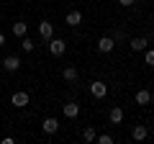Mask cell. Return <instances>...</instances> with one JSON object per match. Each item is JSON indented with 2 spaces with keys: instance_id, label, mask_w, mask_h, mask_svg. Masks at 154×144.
Instances as JSON below:
<instances>
[{
  "instance_id": "obj_1",
  "label": "cell",
  "mask_w": 154,
  "mask_h": 144,
  "mask_svg": "<svg viewBox=\"0 0 154 144\" xmlns=\"http://www.w3.org/2000/svg\"><path fill=\"white\" fill-rule=\"evenodd\" d=\"M46 44H49V52H51L54 57H62V54L67 52V41H64V39H54V36H51Z\"/></svg>"
},
{
  "instance_id": "obj_2",
  "label": "cell",
  "mask_w": 154,
  "mask_h": 144,
  "mask_svg": "<svg viewBox=\"0 0 154 144\" xmlns=\"http://www.w3.org/2000/svg\"><path fill=\"white\" fill-rule=\"evenodd\" d=\"M90 93H93V98H105L108 95V85L103 80H95V83H90Z\"/></svg>"
},
{
  "instance_id": "obj_3",
  "label": "cell",
  "mask_w": 154,
  "mask_h": 144,
  "mask_svg": "<svg viewBox=\"0 0 154 144\" xmlns=\"http://www.w3.org/2000/svg\"><path fill=\"white\" fill-rule=\"evenodd\" d=\"M0 64H3V70H5V72H18V70H21V59H18L16 54L5 57V59L0 62Z\"/></svg>"
},
{
  "instance_id": "obj_4",
  "label": "cell",
  "mask_w": 154,
  "mask_h": 144,
  "mask_svg": "<svg viewBox=\"0 0 154 144\" xmlns=\"http://www.w3.org/2000/svg\"><path fill=\"white\" fill-rule=\"evenodd\" d=\"M28 100H31V98H28L26 90H18V93H13V95H11V103L16 105V108H26Z\"/></svg>"
},
{
  "instance_id": "obj_5",
  "label": "cell",
  "mask_w": 154,
  "mask_h": 144,
  "mask_svg": "<svg viewBox=\"0 0 154 144\" xmlns=\"http://www.w3.org/2000/svg\"><path fill=\"white\" fill-rule=\"evenodd\" d=\"M113 46H116V41L110 39V36L98 39V52H100V54H110V52H113Z\"/></svg>"
},
{
  "instance_id": "obj_6",
  "label": "cell",
  "mask_w": 154,
  "mask_h": 144,
  "mask_svg": "<svg viewBox=\"0 0 154 144\" xmlns=\"http://www.w3.org/2000/svg\"><path fill=\"white\" fill-rule=\"evenodd\" d=\"M41 129H44V134H49V136H51V134H57V131H59V121H57L54 116H49V118H44Z\"/></svg>"
},
{
  "instance_id": "obj_7",
  "label": "cell",
  "mask_w": 154,
  "mask_h": 144,
  "mask_svg": "<svg viewBox=\"0 0 154 144\" xmlns=\"http://www.w3.org/2000/svg\"><path fill=\"white\" fill-rule=\"evenodd\" d=\"M38 36H41L44 41H49L51 36H54V26H51L49 21H41L38 23Z\"/></svg>"
},
{
  "instance_id": "obj_8",
  "label": "cell",
  "mask_w": 154,
  "mask_h": 144,
  "mask_svg": "<svg viewBox=\"0 0 154 144\" xmlns=\"http://www.w3.org/2000/svg\"><path fill=\"white\" fill-rule=\"evenodd\" d=\"M128 44H131V49H134V52H144V49L149 46V39H146V36H134Z\"/></svg>"
},
{
  "instance_id": "obj_9",
  "label": "cell",
  "mask_w": 154,
  "mask_h": 144,
  "mask_svg": "<svg viewBox=\"0 0 154 144\" xmlns=\"http://www.w3.org/2000/svg\"><path fill=\"white\" fill-rule=\"evenodd\" d=\"M108 121L110 124H121L123 121V108L121 105H113V108L108 111Z\"/></svg>"
},
{
  "instance_id": "obj_10",
  "label": "cell",
  "mask_w": 154,
  "mask_h": 144,
  "mask_svg": "<svg viewBox=\"0 0 154 144\" xmlns=\"http://www.w3.org/2000/svg\"><path fill=\"white\" fill-rule=\"evenodd\" d=\"M131 136H134V142H144V139L149 136V129L139 124V126H134V129H131Z\"/></svg>"
},
{
  "instance_id": "obj_11",
  "label": "cell",
  "mask_w": 154,
  "mask_h": 144,
  "mask_svg": "<svg viewBox=\"0 0 154 144\" xmlns=\"http://www.w3.org/2000/svg\"><path fill=\"white\" fill-rule=\"evenodd\" d=\"M62 77H64V83H77V77H80V72L75 70V67L67 64L64 70H62Z\"/></svg>"
},
{
  "instance_id": "obj_12",
  "label": "cell",
  "mask_w": 154,
  "mask_h": 144,
  "mask_svg": "<svg viewBox=\"0 0 154 144\" xmlns=\"http://www.w3.org/2000/svg\"><path fill=\"white\" fill-rule=\"evenodd\" d=\"M64 21H67V26H80V23H82V13L80 11H69Z\"/></svg>"
},
{
  "instance_id": "obj_13",
  "label": "cell",
  "mask_w": 154,
  "mask_h": 144,
  "mask_svg": "<svg viewBox=\"0 0 154 144\" xmlns=\"http://www.w3.org/2000/svg\"><path fill=\"white\" fill-rule=\"evenodd\" d=\"M13 33H16L18 39H23V36L28 33V23L26 21H16V23H13Z\"/></svg>"
},
{
  "instance_id": "obj_14",
  "label": "cell",
  "mask_w": 154,
  "mask_h": 144,
  "mask_svg": "<svg viewBox=\"0 0 154 144\" xmlns=\"http://www.w3.org/2000/svg\"><path fill=\"white\" fill-rule=\"evenodd\" d=\"M62 111H64L67 118H77V116H80V105H77V103H67Z\"/></svg>"
},
{
  "instance_id": "obj_15",
  "label": "cell",
  "mask_w": 154,
  "mask_h": 144,
  "mask_svg": "<svg viewBox=\"0 0 154 144\" xmlns=\"http://www.w3.org/2000/svg\"><path fill=\"white\" fill-rule=\"evenodd\" d=\"M152 103V93L149 90H139L136 93V105H149Z\"/></svg>"
},
{
  "instance_id": "obj_16",
  "label": "cell",
  "mask_w": 154,
  "mask_h": 144,
  "mask_svg": "<svg viewBox=\"0 0 154 144\" xmlns=\"http://www.w3.org/2000/svg\"><path fill=\"white\" fill-rule=\"evenodd\" d=\"M95 136H98V134H95L93 126H85L82 129V139H85V142H95Z\"/></svg>"
},
{
  "instance_id": "obj_17",
  "label": "cell",
  "mask_w": 154,
  "mask_h": 144,
  "mask_svg": "<svg viewBox=\"0 0 154 144\" xmlns=\"http://www.w3.org/2000/svg\"><path fill=\"white\" fill-rule=\"evenodd\" d=\"M33 46H36V44H33V41L28 39V36H23V39H21V49L26 52V54H28V52H33Z\"/></svg>"
},
{
  "instance_id": "obj_18",
  "label": "cell",
  "mask_w": 154,
  "mask_h": 144,
  "mask_svg": "<svg viewBox=\"0 0 154 144\" xmlns=\"http://www.w3.org/2000/svg\"><path fill=\"white\" fill-rule=\"evenodd\" d=\"M144 62H146L149 67H154V49H149V46L144 49Z\"/></svg>"
},
{
  "instance_id": "obj_19",
  "label": "cell",
  "mask_w": 154,
  "mask_h": 144,
  "mask_svg": "<svg viewBox=\"0 0 154 144\" xmlns=\"http://www.w3.org/2000/svg\"><path fill=\"white\" fill-rule=\"evenodd\" d=\"M95 142L98 144H113V136L110 134H100V136H95Z\"/></svg>"
},
{
  "instance_id": "obj_20",
  "label": "cell",
  "mask_w": 154,
  "mask_h": 144,
  "mask_svg": "<svg viewBox=\"0 0 154 144\" xmlns=\"http://www.w3.org/2000/svg\"><path fill=\"white\" fill-rule=\"evenodd\" d=\"M118 5H123V8H131V5H134V0H118Z\"/></svg>"
},
{
  "instance_id": "obj_21",
  "label": "cell",
  "mask_w": 154,
  "mask_h": 144,
  "mask_svg": "<svg viewBox=\"0 0 154 144\" xmlns=\"http://www.w3.org/2000/svg\"><path fill=\"white\" fill-rule=\"evenodd\" d=\"M3 44H5V36H3V33H0V46H3Z\"/></svg>"
},
{
  "instance_id": "obj_22",
  "label": "cell",
  "mask_w": 154,
  "mask_h": 144,
  "mask_svg": "<svg viewBox=\"0 0 154 144\" xmlns=\"http://www.w3.org/2000/svg\"><path fill=\"white\" fill-rule=\"evenodd\" d=\"M152 103H154V93H152Z\"/></svg>"
}]
</instances>
